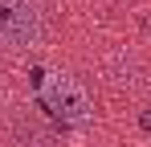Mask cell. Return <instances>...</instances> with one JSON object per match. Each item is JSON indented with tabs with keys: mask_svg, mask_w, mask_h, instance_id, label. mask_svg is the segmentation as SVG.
I'll use <instances>...</instances> for the list:
<instances>
[{
	"mask_svg": "<svg viewBox=\"0 0 151 147\" xmlns=\"http://www.w3.org/2000/svg\"><path fill=\"white\" fill-rule=\"evenodd\" d=\"M37 94H41V106L61 122H86L94 115V102L86 94V86L78 78H70V74H45Z\"/></svg>",
	"mask_w": 151,
	"mask_h": 147,
	"instance_id": "6da1fadb",
	"label": "cell"
},
{
	"mask_svg": "<svg viewBox=\"0 0 151 147\" xmlns=\"http://www.w3.org/2000/svg\"><path fill=\"white\" fill-rule=\"evenodd\" d=\"M45 41V21L33 0H0V45L4 49H37Z\"/></svg>",
	"mask_w": 151,
	"mask_h": 147,
	"instance_id": "7a4b0ae2",
	"label": "cell"
},
{
	"mask_svg": "<svg viewBox=\"0 0 151 147\" xmlns=\"http://www.w3.org/2000/svg\"><path fill=\"white\" fill-rule=\"evenodd\" d=\"M139 127H143V131H151V110H143V115H139Z\"/></svg>",
	"mask_w": 151,
	"mask_h": 147,
	"instance_id": "3957f363",
	"label": "cell"
}]
</instances>
